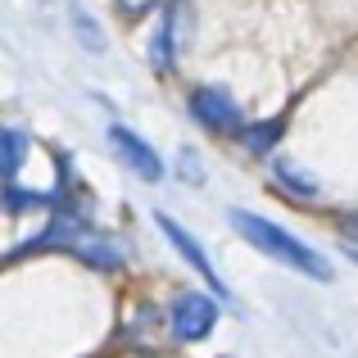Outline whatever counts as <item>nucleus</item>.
<instances>
[{
    "label": "nucleus",
    "mask_w": 358,
    "mask_h": 358,
    "mask_svg": "<svg viewBox=\"0 0 358 358\" xmlns=\"http://www.w3.org/2000/svg\"><path fill=\"white\" fill-rule=\"evenodd\" d=\"M73 27H82V45H87L91 55L105 50V36H100V23L87 14V9H73Z\"/></svg>",
    "instance_id": "nucleus-9"
},
{
    "label": "nucleus",
    "mask_w": 358,
    "mask_h": 358,
    "mask_svg": "<svg viewBox=\"0 0 358 358\" xmlns=\"http://www.w3.org/2000/svg\"><path fill=\"white\" fill-rule=\"evenodd\" d=\"M23 164H27V136L18 127H0V173L18 177Z\"/></svg>",
    "instance_id": "nucleus-7"
},
{
    "label": "nucleus",
    "mask_w": 358,
    "mask_h": 358,
    "mask_svg": "<svg viewBox=\"0 0 358 358\" xmlns=\"http://www.w3.org/2000/svg\"><path fill=\"white\" fill-rule=\"evenodd\" d=\"M159 227H164V236H168V241H173V250H177V254H182V259H186V263H191V268H195V272H200V277H204V281H209V286H213V290H218V295H227V286H222V277H218V272H213V263H209V259H204V250H200V241H195V236H186V231H182V227H177V222H173V218H168V213H159Z\"/></svg>",
    "instance_id": "nucleus-6"
},
{
    "label": "nucleus",
    "mask_w": 358,
    "mask_h": 358,
    "mask_svg": "<svg viewBox=\"0 0 358 358\" xmlns=\"http://www.w3.org/2000/svg\"><path fill=\"white\" fill-rule=\"evenodd\" d=\"M109 145L118 150V159L141 177V182H159V177H164V164H159V155L136 136V131H127V127H118V122H114V127H109Z\"/></svg>",
    "instance_id": "nucleus-5"
},
{
    "label": "nucleus",
    "mask_w": 358,
    "mask_h": 358,
    "mask_svg": "<svg viewBox=\"0 0 358 358\" xmlns=\"http://www.w3.org/2000/svg\"><path fill=\"white\" fill-rule=\"evenodd\" d=\"M191 114L213 131H241V105L222 87H200L191 96Z\"/></svg>",
    "instance_id": "nucleus-4"
},
{
    "label": "nucleus",
    "mask_w": 358,
    "mask_h": 358,
    "mask_svg": "<svg viewBox=\"0 0 358 358\" xmlns=\"http://www.w3.org/2000/svg\"><path fill=\"white\" fill-rule=\"evenodd\" d=\"M231 227H236L241 236L254 245V250H263V254H268V259L286 263V268H299V272H308V277H317V281H327V277H331V268H327V263L317 259V254L308 250L304 241H295V236H290V231H281L277 222L259 218V213L231 209Z\"/></svg>",
    "instance_id": "nucleus-1"
},
{
    "label": "nucleus",
    "mask_w": 358,
    "mask_h": 358,
    "mask_svg": "<svg viewBox=\"0 0 358 358\" xmlns=\"http://www.w3.org/2000/svg\"><path fill=\"white\" fill-rule=\"evenodd\" d=\"M277 177H281V182H295V186H290V191H299V195H304V200H313V195H317V186L308 182V177H299V173H295V168H290V164H281V168H277Z\"/></svg>",
    "instance_id": "nucleus-11"
},
{
    "label": "nucleus",
    "mask_w": 358,
    "mask_h": 358,
    "mask_svg": "<svg viewBox=\"0 0 358 358\" xmlns=\"http://www.w3.org/2000/svg\"><path fill=\"white\" fill-rule=\"evenodd\" d=\"M277 136H281V122H263V127H250V136H245V141H250L254 155H268Z\"/></svg>",
    "instance_id": "nucleus-10"
},
{
    "label": "nucleus",
    "mask_w": 358,
    "mask_h": 358,
    "mask_svg": "<svg viewBox=\"0 0 358 358\" xmlns=\"http://www.w3.org/2000/svg\"><path fill=\"white\" fill-rule=\"evenodd\" d=\"M41 245H69L78 259L96 263V268H118V263H122V250H118V245H109L105 236L87 231V222H73V218H59V222H55V231Z\"/></svg>",
    "instance_id": "nucleus-2"
},
{
    "label": "nucleus",
    "mask_w": 358,
    "mask_h": 358,
    "mask_svg": "<svg viewBox=\"0 0 358 358\" xmlns=\"http://www.w3.org/2000/svg\"><path fill=\"white\" fill-rule=\"evenodd\" d=\"M118 5L127 9V14H141V9H150V5H155V0H118Z\"/></svg>",
    "instance_id": "nucleus-12"
},
{
    "label": "nucleus",
    "mask_w": 358,
    "mask_h": 358,
    "mask_svg": "<svg viewBox=\"0 0 358 358\" xmlns=\"http://www.w3.org/2000/svg\"><path fill=\"white\" fill-rule=\"evenodd\" d=\"M177 18H182V9H168V14H164V27H159V36H155V64H159V69H173V36H177Z\"/></svg>",
    "instance_id": "nucleus-8"
},
{
    "label": "nucleus",
    "mask_w": 358,
    "mask_h": 358,
    "mask_svg": "<svg viewBox=\"0 0 358 358\" xmlns=\"http://www.w3.org/2000/svg\"><path fill=\"white\" fill-rule=\"evenodd\" d=\"M213 322H218V304H213L209 295L186 290L173 304V331L182 336V341H204V336L213 331Z\"/></svg>",
    "instance_id": "nucleus-3"
}]
</instances>
